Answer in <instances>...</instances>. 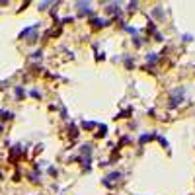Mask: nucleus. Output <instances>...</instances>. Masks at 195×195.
Segmentation results:
<instances>
[{
    "label": "nucleus",
    "instance_id": "nucleus-22",
    "mask_svg": "<svg viewBox=\"0 0 195 195\" xmlns=\"http://www.w3.org/2000/svg\"><path fill=\"white\" fill-rule=\"evenodd\" d=\"M2 131H4V127H2V125H0V133H2Z\"/></svg>",
    "mask_w": 195,
    "mask_h": 195
},
{
    "label": "nucleus",
    "instance_id": "nucleus-17",
    "mask_svg": "<svg viewBox=\"0 0 195 195\" xmlns=\"http://www.w3.org/2000/svg\"><path fill=\"white\" fill-rule=\"evenodd\" d=\"M125 29H127V31H129V33H133V35L137 33V28H131V25H125Z\"/></svg>",
    "mask_w": 195,
    "mask_h": 195
},
{
    "label": "nucleus",
    "instance_id": "nucleus-10",
    "mask_svg": "<svg viewBox=\"0 0 195 195\" xmlns=\"http://www.w3.org/2000/svg\"><path fill=\"white\" fill-rule=\"evenodd\" d=\"M0 117L4 121H8V119H14V113L12 111H0Z\"/></svg>",
    "mask_w": 195,
    "mask_h": 195
},
{
    "label": "nucleus",
    "instance_id": "nucleus-6",
    "mask_svg": "<svg viewBox=\"0 0 195 195\" xmlns=\"http://www.w3.org/2000/svg\"><path fill=\"white\" fill-rule=\"evenodd\" d=\"M156 133H148V135H141V139H139V143L141 144H144V143H150V141H154L156 139Z\"/></svg>",
    "mask_w": 195,
    "mask_h": 195
},
{
    "label": "nucleus",
    "instance_id": "nucleus-23",
    "mask_svg": "<svg viewBox=\"0 0 195 195\" xmlns=\"http://www.w3.org/2000/svg\"><path fill=\"white\" fill-rule=\"evenodd\" d=\"M0 180H2V172H0Z\"/></svg>",
    "mask_w": 195,
    "mask_h": 195
},
{
    "label": "nucleus",
    "instance_id": "nucleus-16",
    "mask_svg": "<svg viewBox=\"0 0 195 195\" xmlns=\"http://www.w3.org/2000/svg\"><path fill=\"white\" fill-rule=\"evenodd\" d=\"M29 96H33V98H37V99H39V98H41V94H39L37 90H31V92H29Z\"/></svg>",
    "mask_w": 195,
    "mask_h": 195
},
{
    "label": "nucleus",
    "instance_id": "nucleus-3",
    "mask_svg": "<svg viewBox=\"0 0 195 195\" xmlns=\"http://www.w3.org/2000/svg\"><path fill=\"white\" fill-rule=\"evenodd\" d=\"M90 24H92V28H96V29H99V28H103V25H107L109 22H105V20H102V18H96V16H94Z\"/></svg>",
    "mask_w": 195,
    "mask_h": 195
},
{
    "label": "nucleus",
    "instance_id": "nucleus-9",
    "mask_svg": "<svg viewBox=\"0 0 195 195\" xmlns=\"http://www.w3.org/2000/svg\"><path fill=\"white\" fill-rule=\"evenodd\" d=\"M152 16H154V18H158V20H162V18H164V12H162V8L158 6V8L152 10Z\"/></svg>",
    "mask_w": 195,
    "mask_h": 195
},
{
    "label": "nucleus",
    "instance_id": "nucleus-4",
    "mask_svg": "<svg viewBox=\"0 0 195 195\" xmlns=\"http://www.w3.org/2000/svg\"><path fill=\"white\" fill-rule=\"evenodd\" d=\"M121 176H123V174H121V172H111V174H109V176H107V178H105V180H103V183H105V186H109V183H111V182L119 180Z\"/></svg>",
    "mask_w": 195,
    "mask_h": 195
},
{
    "label": "nucleus",
    "instance_id": "nucleus-20",
    "mask_svg": "<svg viewBox=\"0 0 195 195\" xmlns=\"http://www.w3.org/2000/svg\"><path fill=\"white\" fill-rule=\"evenodd\" d=\"M70 137H76V127L74 125H70Z\"/></svg>",
    "mask_w": 195,
    "mask_h": 195
},
{
    "label": "nucleus",
    "instance_id": "nucleus-21",
    "mask_svg": "<svg viewBox=\"0 0 195 195\" xmlns=\"http://www.w3.org/2000/svg\"><path fill=\"white\" fill-rule=\"evenodd\" d=\"M31 57H33V59H41V51H35V53H33V55H31Z\"/></svg>",
    "mask_w": 195,
    "mask_h": 195
},
{
    "label": "nucleus",
    "instance_id": "nucleus-5",
    "mask_svg": "<svg viewBox=\"0 0 195 195\" xmlns=\"http://www.w3.org/2000/svg\"><path fill=\"white\" fill-rule=\"evenodd\" d=\"M37 28H39V24H33V25H29V28H25V29L22 31V33H20V39H24L25 35H31V33H33V31L37 29Z\"/></svg>",
    "mask_w": 195,
    "mask_h": 195
},
{
    "label": "nucleus",
    "instance_id": "nucleus-19",
    "mask_svg": "<svg viewBox=\"0 0 195 195\" xmlns=\"http://www.w3.org/2000/svg\"><path fill=\"white\" fill-rule=\"evenodd\" d=\"M125 66H127V68H133V59H127V61H125Z\"/></svg>",
    "mask_w": 195,
    "mask_h": 195
},
{
    "label": "nucleus",
    "instance_id": "nucleus-14",
    "mask_svg": "<svg viewBox=\"0 0 195 195\" xmlns=\"http://www.w3.org/2000/svg\"><path fill=\"white\" fill-rule=\"evenodd\" d=\"M156 139H158V141H160V144H162V146H164V148H168V141L164 139V137H156Z\"/></svg>",
    "mask_w": 195,
    "mask_h": 195
},
{
    "label": "nucleus",
    "instance_id": "nucleus-1",
    "mask_svg": "<svg viewBox=\"0 0 195 195\" xmlns=\"http://www.w3.org/2000/svg\"><path fill=\"white\" fill-rule=\"evenodd\" d=\"M183 98H186V88L180 86V88H176V90L170 94V102H168V105H170V107H178V105L183 102Z\"/></svg>",
    "mask_w": 195,
    "mask_h": 195
},
{
    "label": "nucleus",
    "instance_id": "nucleus-15",
    "mask_svg": "<svg viewBox=\"0 0 195 195\" xmlns=\"http://www.w3.org/2000/svg\"><path fill=\"white\" fill-rule=\"evenodd\" d=\"M51 4H53V2H41V4H39V10H47Z\"/></svg>",
    "mask_w": 195,
    "mask_h": 195
},
{
    "label": "nucleus",
    "instance_id": "nucleus-7",
    "mask_svg": "<svg viewBox=\"0 0 195 195\" xmlns=\"http://www.w3.org/2000/svg\"><path fill=\"white\" fill-rule=\"evenodd\" d=\"M105 12H107V14H117V12H119V2H111V4H107Z\"/></svg>",
    "mask_w": 195,
    "mask_h": 195
},
{
    "label": "nucleus",
    "instance_id": "nucleus-13",
    "mask_svg": "<svg viewBox=\"0 0 195 195\" xmlns=\"http://www.w3.org/2000/svg\"><path fill=\"white\" fill-rule=\"evenodd\" d=\"M82 127H84V129H94V127H96V123H94V121H84Z\"/></svg>",
    "mask_w": 195,
    "mask_h": 195
},
{
    "label": "nucleus",
    "instance_id": "nucleus-12",
    "mask_svg": "<svg viewBox=\"0 0 195 195\" xmlns=\"http://www.w3.org/2000/svg\"><path fill=\"white\" fill-rule=\"evenodd\" d=\"M24 94H25V92H24V88H22V86H16V96H18V99H22V98H24Z\"/></svg>",
    "mask_w": 195,
    "mask_h": 195
},
{
    "label": "nucleus",
    "instance_id": "nucleus-8",
    "mask_svg": "<svg viewBox=\"0 0 195 195\" xmlns=\"http://www.w3.org/2000/svg\"><path fill=\"white\" fill-rule=\"evenodd\" d=\"M158 59H160V55H158V53H148V55H146V61H148V65L156 62Z\"/></svg>",
    "mask_w": 195,
    "mask_h": 195
},
{
    "label": "nucleus",
    "instance_id": "nucleus-11",
    "mask_svg": "<svg viewBox=\"0 0 195 195\" xmlns=\"http://www.w3.org/2000/svg\"><path fill=\"white\" fill-rule=\"evenodd\" d=\"M105 133H107V127H105V125H99V133H96V137L102 139V137H105Z\"/></svg>",
    "mask_w": 195,
    "mask_h": 195
},
{
    "label": "nucleus",
    "instance_id": "nucleus-18",
    "mask_svg": "<svg viewBox=\"0 0 195 195\" xmlns=\"http://www.w3.org/2000/svg\"><path fill=\"white\" fill-rule=\"evenodd\" d=\"M183 41H191L193 39V35H189V33H183V37H182Z\"/></svg>",
    "mask_w": 195,
    "mask_h": 195
},
{
    "label": "nucleus",
    "instance_id": "nucleus-2",
    "mask_svg": "<svg viewBox=\"0 0 195 195\" xmlns=\"http://www.w3.org/2000/svg\"><path fill=\"white\" fill-rule=\"evenodd\" d=\"M76 8H78V14H80V16H86V14H92V8H90V2H76Z\"/></svg>",
    "mask_w": 195,
    "mask_h": 195
}]
</instances>
